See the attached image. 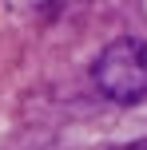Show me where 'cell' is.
I'll return each instance as SVG.
<instances>
[{"label":"cell","mask_w":147,"mask_h":150,"mask_svg":"<svg viewBox=\"0 0 147 150\" xmlns=\"http://www.w3.org/2000/svg\"><path fill=\"white\" fill-rule=\"evenodd\" d=\"M115 150H147V142H127V146H115Z\"/></svg>","instance_id":"2"},{"label":"cell","mask_w":147,"mask_h":150,"mask_svg":"<svg viewBox=\"0 0 147 150\" xmlns=\"http://www.w3.org/2000/svg\"><path fill=\"white\" fill-rule=\"evenodd\" d=\"M92 79L100 87V95L111 99V103L127 107V103L147 99V44L131 40V36L111 40L100 52V59H95Z\"/></svg>","instance_id":"1"}]
</instances>
